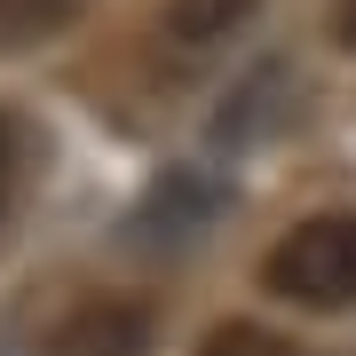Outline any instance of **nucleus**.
Segmentation results:
<instances>
[{
    "label": "nucleus",
    "mask_w": 356,
    "mask_h": 356,
    "mask_svg": "<svg viewBox=\"0 0 356 356\" xmlns=\"http://www.w3.org/2000/svg\"><path fill=\"white\" fill-rule=\"evenodd\" d=\"M332 40H341V48H356V0H332Z\"/></svg>",
    "instance_id": "423d86ee"
},
{
    "label": "nucleus",
    "mask_w": 356,
    "mask_h": 356,
    "mask_svg": "<svg viewBox=\"0 0 356 356\" xmlns=\"http://www.w3.org/2000/svg\"><path fill=\"white\" fill-rule=\"evenodd\" d=\"M261 293H277L293 309H356V206L332 214H301L277 245L261 254Z\"/></svg>",
    "instance_id": "f257e3e1"
},
{
    "label": "nucleus",
    "mask_w": 356,
    "mask_h": 356,
    "mask_svg": "<svg viewBox=\"0 0 356 356\" xmlns=\"http://www.w3.org/2000/svg\"><path fill=\"white\" fill-rule=\"evenodd\" d=\"M229 16H245V0H175V32L198 40V32H222Z\"/></svg>",
    "instance_id": "39448f33"
},
{
    "label": "nucleus",
    "mask_w": 356,
    "mask_h": 356,
    "mask_svg": "<svg viewBox=\"0 0 356 356\" xmlns=\"http://www.w3.org/2000/svg\"><path fill=\"white\" fill-rule=\"evenodd\" d=\"M79 16V0H0V48H32V40L64 32Z\"/></svg>",
    "instance_id": "7ed1b4c3"
},
{
    "label": "nucleus",
    "mask_w": 356,
    "mask_h": 356,
    "mask_svg": "<svg viewBox=\"0 0 356 356\" xmlns=\"http://www.w3.org/2000/svg\"><path fill=\"white\" fill-rule=\"evenodd\" d=\"M198 356H293V348L277 341V332H261V325H214Z\"/></svg>",
    "instance_id": "20e7f679"
},
{
    "label": "nucleus",
    "mask_w": 356,
    "mask_h": 356,
    "mask_svg": "<svg viewBox=\"0 0 356 356\" xmlns=\"http://www.w3.org/2000/svg\"><path fill=\"white\" fill-rule=\"evenodd\" d=\"M0 191H8V127H0Z\"/></svg>",
    "instance_id": "0eeeda50"
},
{
    "label": "nucleus",
    "mask_w": 356,
    "mask_h": 356,
    "mask_svg": "<svg viewBox=\"0 0 356 356\" xmlns=\"http://www.w3.org/2000/svg\"><path fill=\"white\" fill-rule=\"evenodd\" d=\"M56 356H151V309L143 301H79L56 332Z\"/></svg>",
    "instance_id": "f03ea898"
}]
</instances>
